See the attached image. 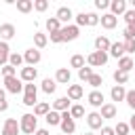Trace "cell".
Segmentation results:
<instances>
[{
	"label": "cell",
	"instance_id": "1",
	"mask_svg": "<svg viewBox=\"0 0 135 135\" xmlns=\"http://www.w3.org/2000/svg\"><path fill=\"white\" fill-rule=\"evenodd\" d=\"M19 129H21V133H25V135H34L36 129H38V118H36L34 114H23V116L19 118Z\"/></svg>",
	"mask_w": 135,
	"mask_h": 135
},
{
	"label": "cell",
	"instance_id": "2",
	"mask_svg": "<svg viewBox=\"0 0 135 135\" xmlns=\"http://www.w3.org/2000/svg\"><path fill=\"white\" fill-rule=\"evenodd\" d=\"M36 95H38V86H36L34 82H25V84H23V105L34 108V105L38 103Z\"/></svg>",
	"mask_w": 135,
	"mask_h": 135
},
{
	"label": "cell",
	"instance_id": "3",
	"mask_svg": "<svg viewBox=\"0 0 135 135\" xmlns=\"http://www.w3.org/2000/svg\"><path fill=\"white\" fill-rule=\"evenodd\" d=\"M59 127H61V133H63V135H72V133L76 131V120L70 116V112H61V122H59Z\"/></svg>",
	"mask_w": 135,
	"mask_h": 135
},
{
	"label": "cell",
	"instance_id": "4",
	"mask_svg": "<svg viewBox=\"0 0 135 135\" xmlns=\"http://www.w3.org/2000/svg\"><path fill=\"white\" fill-rule=\"evenodd\" d=\"M108 53H101V51H93L89 57H86V63L91 65V68H101V65H105L108 63Z\"/></svg>",
	"mask_w": 135,
	"mask_h": 135
},
{
	"label": "cell",
	"instance_id": "5",
	"mask_svg": "<svg viewBox=\"0 0 135 135\" xmlns=\"http://www.w3.org/2000/svg\"><path fill=\"white\" fill-rule=\"evenodd\" d=\"M4 91H6V93H13V95L21 93V91H23V82H21V78H19V76L4 78Z\"/></svg>",
	"mask_w": 135,
	"mask_h": 135
},
{
	"label": "cell",
	"instance_id": "6",
	"mask_svg": "<svg viewBox=\"0 0 135 135\" xmlns=\"http://www.w3.org/2000/svg\"><path fill=\"white\" fill-rule=\"evenodd\" d=\"M99 23V17L95 15V13H78L76 15V25L78 27H82V25H97Z\"/></svg>",
	"mask_w": 135,
	"mask_h": 135
},
{
	"label": "cell",
	"instance_id": "7",
	"mask_svg": "<svg viewBox=\"0 0 135 135\" xmlns=\"http://www.w3.org/2000/svg\"><path fill=\"white\" fill-rule=\"evenodd\" d=\"M61 36H63V42H70V40H76L80 36V27L76 23H68V25H61Z\"/></svg>",
	"mask_w": 135,
	"mask_h": 135
},
{
	"label": "cell",
	"instance_id": "8",
	"mask_svg": "<svg viewBox=\"0 0 135 135\" xmlns=\"http://www.w3.org/2000/svg\"><path fill=\"white\" fill-rule=\"evenodd\" d=\"M40 59H42V53L38 51V49H27L25 53H23V63H27V65H36V63H40Z\"/></svg>",
	"mask_w": 135,
	"mask_h": 135
},
{
	"label": "cell",
	"instance_id": "9",
	"mask_svg": "<svg viewBox=\"0 0 135 135\" xmlns=\"http://www.w3.org/2000/svg\"><path fill=\"white\" fill-rule=\"evenodd\" d=\"M19 133H21V129H19L17 118H6L2 124V135H19Z\"/></svg>",
	"mask_w": 135,
	"mask_h": 135
},
{
	"label": "cell",
	"instance_id": "10",
	"mask_svg": "<svg viewBox=\"0 0 135 135\" xmlns=\"http://www.w3.org/2000/svg\"><path fill=\"white\" fill-rule=\"evenodd\" d=\"M19 78H21V82H23V84H25V82H34V80L38 78V70H36V68H32V65H25V68H21Z\"/></svg>",
	"mask_w": 135,
	"mask_h": 135
},
{
	"label": "cell",
	"instance_id": "11",
	"mask_svg": "<svg viewBox=\"0 0 135 135\" xmlns=\"http://www.w3.org/2000/svg\"><path fill=\"white\" fill-rule=\"evenodd\" d=\"M70 101H78L84 97V89L82 84H68V95H65Z\"/></svg>",
	"mask_w": 135,
	"mask_h": 135
},
{
	"label": "cell",
	"instance_id": "12",
	"mask_svg": "<svg viewBox=\"0 0 135 135\" xmlns=\"http://www.w3.org/2000/svg\"><path fill=\"white\" fill-rule=\"evenodd\" d=\"M99 23H101L103 30H114V27L118 25V17H114L112 13H105V15L99 17Z\"/></svg>",
	"mask_w": 135,
	"mask_h": 135
},
{
	"label": "cell",
	"instance_id": "13",
	"mask_svg": "<svg viewBox=\"0 0 135 135\" xmlns=\"http://www.w3.org/2000/svg\"><path fill=\"white\" fill-rule=\"evenodd\" d=\"M116 114H118V110H116V105L114 103H110V101H105L101 108H99V116L105 120V118H116Z\"/></svg>",
	"mask_w": 135,
	"mask_h": 135
},
{
	"label": "cell",
	"instance_id": "14",
	"mask_svg": "<svg viewBox=\"0 0 135 135\" xmlns=\"http://www.w3.org/2000/svg\"><path fill=\"white\" fill-rule=\"evenodd\" d=\"M55 17L59 19V23H65V25H68V23H70V19L74 17V13H72V8H70V6H59V8H57V13H55Z\"/></svg>",
	"mask_w": 135,
	"mask_h": 135
},
{
	"label": "cell",
	"instance_id": "15",
	"mask_svg": "<svg viewBox=\"0 0 135 135\" xmlns=\"http://www.w3.org/2000/svg\"><path fill=\"white\" fill-rule=\"evenodd\" d=\"M70 80H72L70 68H59V70L55 72V82H59V84H70Z\"/></svg>",
	"mask_w": 135,
	"mask_h": 135
},
{
	"label": "cell",
	"instance_id": "16",
	"mask_svg": "<svg viewBox=\"0 0 135 135\" xmlns=\"http://www.w3.org/2000/svg\"><path fill=\"white\" fill-rule=\"evenodd\" d=\"M86 99H89V103H91L93 108H101V105L105 103V97H103L101 91H91V93L86 95Z\"/></svg>",
	"mask_w": 135,
	"mask_h": 135
},
{
	"label": "cell",
	"instance_id": "17",
	"mask_svg": "<svg viewBox=\"0 0 135 135\" xmlns=\"http://www.w3.org/2000/svg\"><path fill=\"white\" fill-rule=\"evenodd\" d=\"M86 124H89V129H101L103 127V118L99 116V112H91V114H86Z\"/></svg>",
	"mask_w": 135,
	"mask_h": 135
},
{
	"label": "cell",
	"instance_id": "18",
	"mask_svg": "<svg viewBox=\"0 0 135 135\" xmlns=\"http://www.w3.org/2000/svg\"><path fill=\"white\" fill-rule=\"evenodd\" d=\"M70 108H72V101H70L68 97H57V99L53 101V110L59 112V114H61V112H68Z\"/></svg>",
	"mask_w": 135,
	"mask_h": 135
},
{
	"label": "cell",
	"instance_id": "19",
	"mask_svg": "<svg viewBox=\"0 0 135 135\" xmlns=\"http://www.w3.org/2000/svg\"><path fill=\"white\" fill-rule=\"evenodd\" d=\"M124 11H127V2H124V0H112V2H110V13H112L114 17L124 15Z\"/></svg>",
	"mask_w": 135,
	"mask_h": 135
},
{
	"label": "cell",
	"instance_id": "20",
	"mask_svg": "<svg viewBox=\"0 0 135 135\" xmlns=\"http://www.w3.org/2000/svg\"><path fill=\"white\" fill-rule=\"evenodd\" d=\"M15 34H17V30H15V25H13V23H2V25H0V38H2L4 42H6V40H11Z\"/></svg>",
	"mask_w": 135,
	"mask_h": 135
},
{
	"label": "cell",
	"instance_id": "21",
	"mask_svg": "<svg viewBox=\"0 0 135 135\" xmlns=\"http://www.w3.org/2000/svg\"><path fill=\"white\" fill-rule=\"evenodd\" d=\"M108 55H110V57H116V59L124 57V44H122V40H118V42H112V44H110V51H108Z\"/></svg>",
	"mask_w": 135,
	"mask_h": 135
},
{
	"label": "cell",
	"instance_id": "22",
	"mask_svg": "<svg viewBox=\"0 0 135 135\" xmlns=\"http://www.w3.org/2000/svg\"><path fill=\"white\" fill-rule=\"evenodd\" d=\"M110 97H112V101H124V97H127V89L120 86V84H114L112 91H110Z\"/></svg>",
	"mask_w": 135,
	"mask_h": 135
},
{
	"label": "cell",
	"instance_id": "23",
	"mask_svg": "<svg viewBox=\"0 0 135 135\" xmlns=\"http://www.w3.org/2000/svg\"><path fill=\"white\" fill-rule=\"evenodd\" d=\"M49 44V36L46 34H42V32H34V49H44Z\"/></svg>",
	"mask_w": 135,
	"mask_h": 135
},
{
	"label": "cell",
	"instance_id": "24",
	"mask_svg": "<svg viewBox=\"0 0 135 135\" xmlns=\"http://www.w3.org/2000/svg\"><path fill=\"white\" fill-rule=\"evenodd\" d=\"M133 65H135V61H133L129 55H124V57L118 59V70H120V72H127V74H129V72L133 70Z\"/></svg>",
	"mask_w": 135,
	"mask_h": 135
},
{
	"label": "cell",
	"instance_id": "25",
	"mask_svg": "<svg viewBox=\"0 0 135 135\" xmlns=\"http://www.w3.org/2000/svg\"><path fill=\"white\" fill-rule=\"evenodd\" d=\"M110 40L105 38V36H97L95 38V51H101V53H108L110 51Z\"/></svg>",
	"mask_w": 135,
	"mask_h": 135
},
{
	"label": "cell",
	"instance_id": "26",
	"mask_svg": "<svg viewBox=\"0 0 135 135\" xmlns=\"http://www.w3.org/2000/svg\"><path fill=\"white\" fill-rule=\"evenodd\" d=\"M51 112V103H46V101H38L36 105H34V116L38 118V116H46Z\"/></svg>",
	"mask_w": 135,
	"mask_h": 135
},
{
	"label": "cell",
	"instance_id": "27",
	"mask_svg": "<svg viewBox=\"0 0 135 135\" xmlns=\"http://www.w3.org/2000/svg\"><path fill=\"white\" fill-rule=\"evenodd\" d=\"M8 55H11V46H8V42L0 40V65H6V63H8Z\"/></svg>",
	"mask_w": 135,
	"mask_h": 135
},
{
	"label": "cell",
	"instance_id": "28",
	"mask_svg": "<svg viewBox=\"0 0 135 135\" xmlns=\"http://www.w3.org/2000/svg\"><path fill=\"white\" fill-rule=\"evenodd\" d=\"M44 25H46V32H49V34H55V32H59V30H61V23H59V19H57V17H49Z\"/></svg>",
	"mask_w": 135,
	"mask_h": 135
},
{
	"label": "cell",
	"instance_id": "29",
	"mask_svg": "<svg viewBox=\"0 0 135 135\" xmlns=\"http://www.w3.org/2000/svg\"><path fill=\"white\" fill-rule=\"evenodd\" d=\"M40 89H42L46 95H53V93H55V89H57V82H55L53 78H44V80H42V84H40Z\"/></svg>",
	"mask_w": 135,
	"mask_h": 135
},
{
	"label": "cell",
	"instance_id": "30",
	"mask_svg": "<svg viewBox=\"0 0 135 135\" xmlns=\"http://www.w3.org/2000/svg\"><path fill=\"white\" fill-rule=\"evenodd\" d=\"M44 120H46V124H49V127H57V124L61 122V114H59V112H55V110H51V112L44 116Z\"/></svg>",
	"mask_w": 135,
	"mask_h": 135
},
{
	"label": "cell",
	"instance_id": "31",
	"mask_svg": "<svg viewBox=\"0 0 135 135\" xmlns=\"http://www.w3.org/2000/svg\"><path fill=\"white\" fill-rule=\"evenodd\" d=\"M32 8H34V0H17V11H19V13L25 15V13H30Z\"/></svg>",
	"mask_w": 135,
	"mask_h": 135
},
{
	"label": "cell",
	"instance_id": "32",
	"mask_svg": "<svg viewBox=\"0 0 135 135\" xmlns=\"http://www.w3.org/2000/svg\"><path fill=\"white\" fill-rule=\"evenodd\" d=\"M70 68H76V70L84 68V55H80V53L72 55V59H70Z\"/></svg>",
	"mask_w": 135,
	"mask_h": 135
},
{
	"label": "cell",
	"instance_id": "33",
	"mask_svg": "<svg viewBox=\"0 0 135 135\" xmlns=\"http://www.w3.org/2000/svg\"><path fill=\"white\" fill-rule=\"evenodd\" d=\"M93 74H95V72H93V68H91V65H84V68H80V70H78V78H80L82 82H86Z\"/></svg>",
	"mask_w": 135,
	"mask_h": 135
},
{
	"label": "cell",
	"instance_id": "34",
	"mask_svg": "<svg viewBox=\"0 0 135 135\" xmlns=\"http://www.w3.org/2000/svg\"><path fill=\"white\" fill-rule=\"evenodd\" d=\"M86 82L93 86V91H99V86L103 84V76H101V74H93V76H91Z\"/></svg>",
	"mask_w": 135,
	"mask_h": 135
},
{
	"label": "cell",
	"instance_id": "35",
	"mask_svg": "<svg viewBox=\"0 0 135 135\" xmlns=\"http://www.w3.org/2000/svg\"><path fill=\"white\" fill-rule=\"evenodd\" d=\"M68 112H70V116H72L74 120H76V118H82V116H84V108H82L80 103H74V105H72V108H70Z\"/></svg>",
	"mask_w": 135,
	"mask_h": 135
},
{
	"label": "cell",
	"instance_id": "36",
	"mask_svg": "<svg viewBox=\"0 0 135 135\" xmlns=\"http://www.w3.org/2000/svg\"><path fill=\"white\" fill-rule=\"evenodd\" d=\"M8 65H13V68L23 65V55H19V53H11V55H8Z\"/></svg>",
	"mask_w": 135,
	"mask_h": 135
},
{
	"label": "cell",
	"instance_id": "37",
	"mask_svg": "<svg viewBox=\"0 0 135 135\" xmlns=\"http://www.w3.org/2000/svg\"><path fill=\"white\" fill-rule=\"evenodd\" d=\"M114 82H116V84H120V86H122V84H127V82H129V74H127V72L116 70V72H114Z\"/></svg>",
	"mask_w": 135,
	"mask_h": 135
},
{
	"label": "cell",
	"instance_id": "38",
	"mask_svg": "<svg viewBox=\"0 0 135 135\" xmlns=\"http://www.w3.org/2000/svg\"><path fill=\"white\" fill-rule=\"evenodd\" d=\"M0 72H2V76H4V78L17 76V68H13V65H8V63H6V65H2V68H0Z\"/></svg>",
	"mask_w": 135,
	"mask_h": 135
},
{
	"label": "cell",
	"instance_id": "39",
	"mask_svg": "<svg viewBox=\"0 0 135 135\" xmlns=\"http://www.w3.org/2000/svg\"><path fill=\"white\" fill-rule=\"evenodd\" d=\"M129 131H131V129H129V122H118V124L114 127V133H116V135H129Z\"/></svg>",
	"mask_w": 135,
	"mask_h": 135
},
{
	"label": "cell",
	"instance_id": "40",
	"mask_svg": "<svg viewBox=\"0 0 135 135\" xmlns=\"http://www.w3.org/2000/svg\"><path fill=\"white\" fill-rule=\"evenodd\" d=\"M124 101H127V105L135 112V89H131V91H127V97H124Z\"/></svg>",
	"mask_w": 135,
	"mask_h": 135
},
{
	"label": "cell",
	"instance_id": "41",
	"mask_svg": "<svg viewBox=\"0 0 135 135\" xmlns=\"http://www.w3.org/2000/svg\"><path fill=\"white\" fill-rule=\"evenodd\" d=\"M46 8H49V0H34V11L44 13Z\"/></svg>",
	"mask_w": 135,
	"mask_h": 135
},
{
	"label": "cell",
	"instance_id": "42",
	"mask_svg": "<svg viewBox=\"0 0 135 135\" xmlns=\"http://www.w3.org/2000/svg\"><path fill=\"white\" fill-rule=\"evenodd\" d=\"M122 17H124V23H127V25H131V23H135V8H127Z\"/></svg>",
	"mask_w": 135,
	"mask_h": 135
},
{
	"label": "cell",
	"instance_id": "43",
	"mask_svg": "<svg viewBox=\"0 0 135 135\" xmlns=\"http://www.w3.org/2000/svg\"><path fill=\"white\" fill-rule=\"evenodd\" d=\"M122 36H124V40H133V38H135V23L127 25L124 32H122Z\"/></svg>",
	"mask_w": 135,
	"mask_h": 135
},
{
	"label": "cell",
	"instance_id": "44",
	"mask_svg": "<svg viewBox=\"0 0 135 135\" xmlns=\"http://www.w3.org/2000/svg\"><path fill=\"white\" fill-rule=\"evenodd\" d=\"M122 44H124V55L135 53V38L133 40H122Z\"/></svg>",
	"mask_w": 135,
	"mask_h": 135
},
{
	"label": "cell",
	"instance_id": "45",
	"mask_svg": "<svg viewBox=\"0 0 135 135\" xmlns=\"http://www.w3.org/2000/svg\"><path fill=\"white\" fill-rule=\"evenodd\" d=\"M49 38H51V42H53V44H59V42H63L61 30H59V32H55V34H49Z\"/></svg>",
	"mask_w": 135,
	"mask_h": 135
},
{
	"label": "cell",
	"instance_id": "46",
	"mask_svg": "<svg viewBox=\"0 0 135 135\" xmlns=\"http://www.w3.org/2000/svg\"><path fill=\"white\" fill-rule=\"evenodd\" d=\"M95 8H99V11L110 8V0H95Z\"/></svg>",
	"mask_w": 135,
	"mask_h": 135
},
{
	"label": "cell",
	"instance_id": "47",
	"mask_svg": "<svg viewBox=\"0 0 135 135\" xmlns=\"http://www.w3.org/2000/svg\"><path fill=\"white\" fill-rule=\"evenodd\" d=\"M101 135H116L114 127H101Z\"/></svg>",
	"mask_w": 135,
	"mask_h": 135
},
{
	"label": "cell",
	"instance_id": "48",
	"mask_svg": "<svg viewBox=\"0 0 135 135\" xmlns=\"http://www.w3.org/2000/svg\"><path fill=\"white\" fill-rule=\"evenodd\" d=\"M129 129H133V133H135V112H133V116L129 120Z\"/></svg>",
	"mask_w": 135,
	"mask_h": 135
},
{
	"label": "cell",
	"instance_id": "49",
	"mask_svg": "<svg viewBox=\"0 0 135 135\" xmlns=\"http://www.w3.org/2000/svg\"><path fill=\"white\" fill-rule=\"evenodd\" d=\"M8 110V101H0V112H6Z\"/></svg>",
	"mask_w": 135,
	"mask_h": 135
},
{
	"label": "cell",
	"instance_id": "50",
	"mask_svg": "<svg viewBox=\"0 0 135 135\" xmlns=\"http://www.w3.org/2000/svg\"><path fill=\"white\" fill-rule=\"evenodd\" d=\"M34 135H49V129H36Z\"/></svg>",
	"mask_w": 135,
	"mask_h": 135
},
{
	"label": "cell",
	"instance_id": "51",
	"mask_svg": "<svg viewBox=\"0 0 135 135\" xmlns=\"http://www.w3.org/2000/svg\"><path fill=\"white\" fill-rule=\"evenodd\" d=\"M0 101H6V91L0 89Z\"/></svg>",
	"mask_w": 135,
	"mask_h": 135
},
{
	"label": "cell",
	"instance_id": "52",
	"mask_svg": "<svg viewBox=\"0 0 135 135\" xmlns=\"http://www.w3.org/2000/svg\"><path fill=\"white\" fill-rule=\"evenodd\" d=\"M131 6H133V8H135V0H131Z\"/></svg>",
	"mask_w": 135,
	"mask_h": 135
},
{
	"label": "cell",
	"instance_id": "53",
	"mask_svg": "<svg viewBox=\"0 0 135 135\" xmlns=\"http://www.w3.org/2000/svg\"><path fill=\"white\" fill-rule=\"evenodd\" d=\"M84 135H95V133H91V131H89V133H84Z\"/></svg>",
	"mask_w": 135,
	"mask_h": 135
},
{
	"label": "cell",
	"instance_id": "54",
	"mask_svg": "<svg viewBox=\"0 0 135 135\" xmlns=\"http://www.w3.org/2000/svg\"><path fill=\"white\" fill-rule=\"evenodd\" d=\"M133 70H135V65H133Z\"/></svg>",
	"mask_w": 135,
	"mask_h": 135
},
{
	"label": "cell",
	"instance_id": "55",
	"mask_svg": "<svg viewBox=\"0 0 135 135\" xmlns=\"http://www.w3.org/2000/svg\"><path fill=\"white\" fill-rule=\"evenodd\" d=\"M61 135H63V133H61Z\"/></svg>",
	"mask_w": 135,
	"mask_h": 135
},
{
	"label": "cell",
	"instance_id": "56",
	"mask_svg": "<svg viewBox=\"0 0 135 135\" xmlns=\"http://www.w3.org/2000/svg\"><path fill=\"white\" fill-rule=\"evenodd\" d=\"M133 135H135V133H133Z\"/></svg>",
	"mask_w": 135,
	"mask_h": 135
}]
</instances>
